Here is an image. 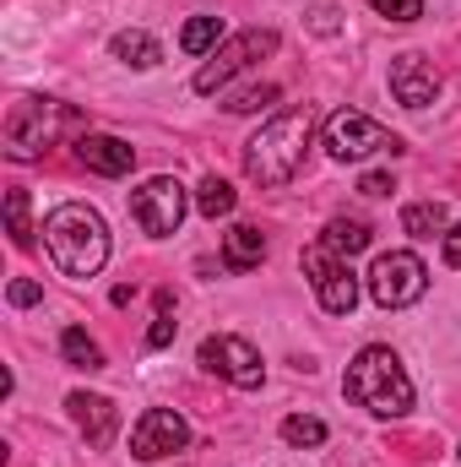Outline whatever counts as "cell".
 <instances>
[{"label": "cell", "instance_id": "6da1fadb", "mask_svg": "<svg viewBox=\"0 0 461 467\" xmlns=\"http://www.w3.org/2000/svg\"><path fill=\"white\" fill-rule=\"evenodd\" d=\"M315 125H321V119H315L310 104L271 115L250 141H244V174H250L261 191L288 185V180L304 169V152H310V141H315Z\"/></svg>", "mask_w": 461, "mask_h": 467}, {"label": "cell", "instance_id": "7a4b0ae2", "mask_svg": "<svg viewBox=\"0 0 461 467\" xmlns=\"http://www.w3.org/2000/svg\"><path fill=\"white\" fill-rule=\"evenodd\" d=\"M44 250L66 277H98L109 261V223L87 202H66L44 218Z\"/></svg>", "mask_w": 461, "mask_h": 467}, {"label": "cell", "instance_id": "e0dca14e", "mask_svg": "<svg viewBox=\"0 0 461 467\" xmlns=\"http://www.w3.org/2000/svg\"><path fill=\"white\" fill-rule=\"evenodd\" d=\"M402 229L413 234V239H446V229H451V213L440 207V202H413V207H402Z\"/></svg>", "mask_w": 461, "mask_h": 467}, {"label": "cell", "instance_id": "d6986e66", "mask_svg": "<svg viewBox=\"0 0 461 467\" xmlns=\"http://www.w3.org/2000/svg\"><path fill=\"white\" fill-rule=\"evenodd\" d=\"M5 234H11V244H16V250H27V244H33V196H27L22 185H11V191H5Z\"/></svg>", "mask_w": 461, "mask_h": 467}, {"label": "cell", "instance_id": "d4e9b609", "mask_svg": "<svg viewBox=\"0 0 461 467\" xmlns=\"http://www.w3.org/2000/svg\"><path fill=\"white\" fill-rule=\"evenodd\" d=\"M174 332H179V321H174V299L158 294V321H152V332H147V348H169Z\"/></svg>", "mask_w": 461, "mask_h": 467}, {"label": "cell", "instance_id": "ffe728a7", "mask_svg": "<svg viewBox=\"0 0 461 467\" xmlns=\"http://www.w3.org/2000/svg\"><path fill=\"white\" fill-rule=\"evenodd\" d=\"M233 202H239V196H233V185H229V180H218V174H207V180L196 185V213H201V218H212V223H218V218H229Z\"/></svg>", "mask_w": 461, "mask_h": 467}, {"label": "cell", "instance_id": "603a6c76", "mask_svg": "<svg viewBox=\"0 0 461 467\" xmlns=\"http://www.w3.org/2000/svg\"><path fill=\"white\" fill-rule=\"evenodd\" d=\"M282 441L288 446H326V424L310 413H293V419H282Z\"/></svg>", "mask_w": 461, "mask_h": 467}, {"label": "cell", "instance_id": "52a82bcc", "mask_svg": "<svg viewBox=\"0 0 461 467\" xmlns=\"http://www.w3.org/2000/svg\"><path fill=\"white\" fill-rule=\"evenodd\" d=\"M424 288H429V266H424L413 250H385V255H374V266H369V299H374L380 310H407V305L424 299Z\"/></svg>", "mask_w": 461, "mask_h": 467}, {"label": "cell", "instance_id": "2e32d148", "mask_svg": "<svg viewBox=\"0 0 461 467\" xmlns=\"http://www.w3.org/2000/svg\"><path fill=\"white\" fill-rule=\"evenodd\" d=\"M109 55H115L119 66H130V71H152L163 60V44L152 33H141V27H125V33L109 38Z\"/></svg>", "mask_w": 461, "mask_h": 467}, {"label": "cell", "instance_id": "cb8c5ba5", "mask_svg": "<svg viewBox=\"0 0 461 467\" xmlns=\"http://www.w3.org/2000/svg\"><path fill=\"white\" fill-rule=\"evenodd\" d=\"M266 104H277V82H261V88H244V93H233L229 104V115H255V109H266Z\"/></svg>", "mask_w": 461, "mask_h": 467}, {"label": "cell", "instance_id": "44dd1931", "mask_svg": "<svg viewBox=\"0 0 461 467\" xmlns=\"http://www.w3.org/2000/svg\"><path fill=\"white\" fill-rule=\"evenodd\" d=\"M223 44V16H190L185 33H179V49L185 55H212Z\"/></svg>", "mask_w": 461, "mask_h": 467}, {"label": "cell", "instance_id": "ac0fdd59", "mask_svg": "<svg viewBox=\"0 0 461 467\" xmlns=\"http://www.w3.org/2000/svg\"><path fill=\"white\" fill-rule=\"evenodd\" d=\"M321 244H326V250H337L343 261H353L358 250H369V223H358V218H332L326 234H321Z\"/></svg>", "mask_w": 461, "mask_h": 467}, {"label": "cell", "instance_id": "9a60e30c", "mask_svg": "<svg viewBox=\"0 0 461 467\" xmlns=\"http://www.w3.org/2000/svg\"><path fill=\"white\" fill-rule=\"evenodd\" d=\"M261 261H266V234L250 229V223H233L223 234V266L229 272H255Z\"/></svg>", "mask_w": 461, "mask_h": 467}, {"label": "cell", "instance_id": "9c48e42d", "mask_svg": "<svg viewBox=\"0 0 461 467\" xmlns=\"http://www.w3.org/2000/svg\"><path fill=\"white\" fill-rule=\"evenodd\" d=\"M304 277H310V288H315V299H321V310L326 316H353V305H358V277H353V266H347L337 250H326L321 239L304 250Z\"/></svg>", "mask_w": 461, "mask_h": 467}, {"label": "cell", "instance_id": "7402d4cb", "mask_svg": "<svg viewBox=\"0 0 461 467\" xmlns=\"http://www.w3.org/2000/svg\"><path fill=\"white\" fill-rule=\"evenodd\" d=\"M60 353H66L71 369H104V348H98L82 327H66V332H60Z\"/></svg>", "mask_w": 461, "mask_h": 467}, {"label": "cell", "instance_id": "277c9868", "mask_svg": "<svg viewBox=\"0 0 461 467\" xmlns=\"http://www.w3.org/2000/svg\"><path fill=\"white\" fill-rule=\"evenodd\" d=\"M77 125V109H66L60 99H38V93H27V99H16L11 104V115H5V158H16V163H33V158H44V147H55V136L60 130H71Z\"/></svg>", "mask_w": 461, "mask_h": 467}, {"label": "cell", "instance_id": "30bf717a", "mask_svg": "<svg viewBox=\"0 0 461 467\" xmlns=\"http://www.w3.org/2000/svg\"><path fill=\"white\" fill-rule=\"evenodd\" d=\"M201 369H212L218 380H229V386H239V391H255V386L266 380L261 353L250 348L244 337H233V332H218V337L201 343Z\"/></svg>", "mask_w": 461, "mask_h": 467}, {"label": "cell", "instance_id": "8992f818", "mask_svg": "<svg viewBox=\"0 0 461 467\" xmlns=\"http://www.w3.org/2000/svg\"><path fill=\"white\" fill-rule=\"evenodd\" d=\"M321 147H326L337 163H364V158H374V152H402V136L385 130L380 119L358 115V109H337V115L326 119V130H321Z\"/></svg>", "mask_w": 461, "mask_h": 467}, {"label": "cell", "instance_id": "83f0119b", "mask_svg": "<svg viewBox=\"0 0 461 467\" xmlns=\"http://www.w3.org/2000/svg\"><path fill=\"white\" fill-rule=\"evenodd\" d=\"M358 191H364V196H391V191H396V180H391V174H364V180H358Z\"/></svg>", "mask_w": 461, "mask_h": 467}, {"label": "cell", "instance_id": "3957f363", "mask_svg": "<svg viewBox=\"0 0 461 467\" xmlns=\"http://www.w3.org/2000/svg\"><path fill=\"white\" fill-rule=\"evenodd\" d=\"M343 391L358 408H369L374 419H402L413 408V380H407L402 358L391 348H380V343L353 353V364H347V375H343Z\"/></svg>", "mask_w": 461, "mask_h": 467}, {"label": "cell", "instance_id": "f1b7e54d", "mask_svg": "<svg viewBox=\"0 0 461 467\" xmlns=\"http://www.w3.org/2000/svg\"><path fill=\"white\" fill-rule=\"evenodd\" d=\"M440 255H446L451 266H461V223H456V229H446V239H440Z\"/></svg>", "mask_w": 461, "mask_h": 467}, {"label": "cell", "instance_id": "7c38bea8", "mask_svg": "<svg viewBox=\"0 0 461 467\" xmlns=\"http://www.w3.org/2000/svg\"><path fill=\"white\" fill-rule=\"evenodd\" d=\"M391 93H396L402 109H429V104L440 99V71H435V60H424L418 49H402V55L391 60Z\"/></svg>", "mask_w": 461, "mask_h": 467}, {"label": "cell", "instance_id": "5b68a950", "mask_svg": "<svg viewBox=\"0 0 461 467\" xmlns=\"http://www.w3.org/2000/svg\"><path fill=\"white\" fill-rule=\"evenodd\" d=\"M277 44H282V38H277L271 27H244V33H233V38H223V44L212 49V60L196 71V82H190V88H196V93H223L239 71H250L255 60L277 55Z\"/></svg>", "mask_w": 461, "mask_h": 467}, {"label": "cell", "instance_id": "5bb4252c", "mask_svg": "<svg viewBox=\"0 0 461 467\" xmlns=\"http://www.w3.org/2000/svg\"><path fill=\"white\" fill-rule=\"evenodd\" d=\"M66 413H71V424L87 435V446H109V441H115L119 413H115L109 397H98V391H71V397H66Z\"/></svg>", "mask_w": 461, "mask_h": 467}, {"label": "cell", "instance_id": "484cf974", "mask_svg": "<svg viewBox=\"0 0 461 467\" xmlns=\"http://www.w3.org/2000/svg\"><path fill=\"white\" fill-rule=\"evenodd\" d=\"M380 16H391V22H418L424 16V0H369Z\"/></svg>", "mask_w": 461, "mask_h": 467}, {"label": "cell", "instance_id": "f546056e", "mask_svg": "<svg viewBox=\"0 0 461 467\" xmlns=\"http://www.w3.org/2000/svg\"><path fill=\"white\" fill-rule=\"evenodd\" d=\"M332 16H337V11H326V5H321V11H315V27H321V33H337V22H332Z\"/></svg>", "mask_w": 461, "mask_h": 467}, {"label": "cell", "instance_id": "ba28073f", "mask_svg": "<svg viewBox=\"0 0 461 467\" xmlns=\"http://www.w3.org/2000/svg\"><path fill=\"white\" fill-rule=\"evenodd\" d=\"M185 213H190V196H185V185L174 174H152V180H141L130 191V218L141 223V234H152V239L179 234Z\"/></svg>", "mask_w": 461, "mask_h": 467}, {"label": "cell", "instance_id": "4316f807", "mask_svg": "<svg viewBox=\"0 0 461 467\" xmlns=\"http://www.w3.org/2000/svg\"><path fill=\"white\" fill-rule=\"evenodd\" d=\"M5 299H11V310H27V305H38V299H44V288H38L33 277H11Z\"/></svg>", "mask_w": 461, "mask_h": 467}, {"label": "cell", "instance_id": "4fadbf2b", "mask_svg": "<svg viewBox=\"0 0 461 467\" xmlns=\"http://www.w3.org/2000/svg\"><path fill=\"white\" fill-rule=\"evenodd\" d=\"M77 163L104 174V180H119V174L136 169V147L109 136V130H87V136H77Z\"/></svg>", "mask_w": 461, "mask_h": 467}, {"label": "cell", "instance_id": "8fae6325", "mask_svg": "<svg viewBox=\"0 0 461 467\" xmlns=\"http://www.w3.org/2000/svg\"><path fill=\"white\" fill-rule=\"evenodd\" d=\"M185 446H190V424L174 408H147L130 430V457L136 462H163L169 451H185Z\"/></svg>", "mask_w": 461, "mask_h": 467}]
</instances>
